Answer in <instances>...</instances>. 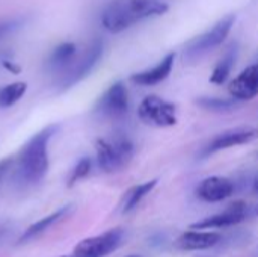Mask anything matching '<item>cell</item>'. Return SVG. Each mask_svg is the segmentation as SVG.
<instances>
[{
  "mask_svg": "<svg viewBox=\"0 0 258 257\" xmlns=\"http://www.w3.org/2000/svg\"><path fill=\"white\" fill-rule=\"evenodd\" d=\"M59 124H48L35 133L17 155V179L24 185L39 183L48 171V144L59 132Z\"/></svg>",
  "mask_w": 258,
  "mask_h": 257,
  "instance_id": "obj_1",
  "label": "cell"
},
{
  "mask_svg": "<svg viewBox=\"0 0 258 257\" xmlns=\"http://www.w3.org/2000/svg\"><path fill=\"white\" fill-rule=\"evenodd\" d=\"M168 9L169 5L162 0H112L101 12V24L110 33H119Z\"/></svg>",
  "mask_w": 258,
  "mask_h": 257,
  "instance_id": "obj_2",
  "label": "cell"
},
{
  "mask_svg": "<svg viewBox=\"0 0 258 257\" xmlns=\"http://www.w3.org/2000/svg\"><path fill=\"white\" fill-rule=\"evenodd\" d=\"M104 53V41L101 38H95L85 48L82 55H77L76 59L70 64V67L62 71L56 79V86L59 92H63L73 88L76 83L86 79L92 70L98 65L100 59Z\"/></svg>",
  "mask_w": 258,
  "mask_h": 257,
  "instance_id": "obj_3",
  "label": "cell"
},
{
  "mask_svg": "<svg viewBox=\"0 0 258 257\" xmlns=\"http://www.w3.org/2000/svg\"><path fill=\"white\" fill-rule=\"evenodd\" d=\"M97 164L101 171L112 174L124 170L133 159L135 145L127 136H116L113 139H98L95 142Z\"/></svg>",
  "mask_w": 258,
  "mask_h": 257,
  "instance_id": "obj_4",
  "label": "cell"
},
{
  "mask_svg": "<svg viewBox=\"0 0 258 257\" xmlns=\"http://www.w3.org/2000/svg\"><path fill=\"white\" fill-rule=\"evenodd\" d=\"M236 23V15L234 14H228L225 17H222L219 21H216L212 29L206 30L204 33L195 36L194 39H190L186 47H184V58L187 61H197L201 59L204 55H207L209 52H212L213 48L219 47L225 38L230 35L233 26Z\"/></svg>",
  "mask_w": 258,
  "mask_h": 257,
  "instance_id": "obj_5",
  "label": "cell"
},
{
  "mask_svg": "<svg viewBox=\"0 0 258 257\" xmlns=\"http://www.w3.org/2000/svg\"><path fill=\"white\" fill-rule=\"evenodd\" d=\"M138 117L150 126L171 127L177 124V106L162 97L147 95L138 108Z\"/></svg>",
  "mask_w": 258,
  "mask_h": 257,
  "instance_id": "obj_6",
  "label": "cell"
},
{
  "mask_svg": "<svg viewBox=\"0 0 258 257\" xmlns=\"http://www.w3.org/2000/svg\"><path fill=\"white\" fill-rule=\"evenodd\" d=\"M128 106L130 100L127 86L124 85V82H115L97 100L94 112L101 118L118 120L128 112Z\"/></svg>",
  "mask_w": 258,
  "mask_h": 257,
  "instance_id": "obj_7",
  "label": "cell"
},
{
  "mask_svg": "<svg viewBox=\"0 0 258 257\" xmlns=\"http://www.w3.org/2000/svg\"><path fill=\"white\" fill-rule=\"evenodd\" d=\"M124 232L121 229H113L109 232H104L97 236L86 238L80 241L74 250V257H106L107 254L113 253L122 242Z\"/></svg>",
  "mask_w": 258,
  "mask_h": 257,
  "instance_id": "obj_8",
  "label": "cell"
},
{
  "mask_svg": "<svg viewBox=\"0 0 258 257\" xmlns=\"http://www.w3.org/2000/svg\"><path fill=\"white\" fill-rule=\"evenodd\" d=\"M257 136L258 130L252 129V127H236V129L225 130V132L216 135L209 142V145L204 150V155L209 156V155H213V153H218V151H222V150H227V148L249 144Z\"/></svg>",
  "mask_w": 258,
  "mask_h": 257,
  "instance_id": "obj_9",
  "label": "cell"
},
{
  "mask_svg": "<svg viewBox=\"0 0 258 257\" xmlns=\"http://www.w3.org/2000/svg\"><path fill=\"white\" fill-rule=\"evenodd\" d=\"M246 215H248L246 203L245 201H234L224 212L194 223L190 226V229H194V230H207V229L230 227V226H236V224H240L242 221H245Z\"/></svg>",
  "mask_w": 258,
  "mask_h": 257,
  "instance_id": "obj_10",
  "label": "cell"
},
{
  "mask_svg": "<svg viewBox=\"0 0 258 257\" xmlns=\"http://www.w3.org/2000/svg\"><path fill=\"white\" fill-rule=\"evenodd\" d=\"M197 197L207 203H219L230 198L234 194L233 180L221 176H212L204 179L197 186Z\"/></svg>",
  "mask_w": 258,
  "mask_h": 257,
  "instance_id": "obj_11",
  "label": "cell"
},
{
  "mask_svg": "<svg viewBox=\"0 0 258 257\" xmlns=\"http://www.w3.org/2000/svg\"><path fill=\"white\" fill-rule=\"evenodd\" d=\"M233 98L239 101H249L258 97V64L245 68L228 86Z\"/></svg>",
  "mask_w": 258,
  "mask_h": 257,
  "instance_id": "obj_12",
  "label": "cell"
},
{
  "mask_svg": "<svg viewBox=\"0 0 258 257\" xmlns=\"http://www.w3.org/2000/svg\"><path fill=\"white\" fill-rule=\"evenodd\" d=\"M174 61H175V53L171 52L162 61H159L154 67L132 74L130 80L133 83L139 85V86H153V85H157V83L163 82L171 74L172 67H174Z\"/></svg>",
  "mask_w": 258,
  "mask_h": 257,
  "instance_id": "obj_13",
  "label": "cell"
},
{
  "mask_svg": "<svg viewBox=\"0 0 258 257\" xmlns=\"http://www.w3.org/2000/svg\"><path fill=\"white\" fill-rule=\"evenodd\" d=\"M73 211H74V206H73V204H67V206H63V208H60V209L51 212L50 215L41 218L39 221L30 224V226L26 229V232L21 235V238L18 239V244L21 245V244H27V242L36 239L38 236H41L42 233H45L48 229H51L53 226H56L57 223H60L62 220H65L70 214H73Z\"/></svg>",
  "mask_w": 258,
  "mask_h": 257,
  "instance_id": "obj_14",
  "label": "cell"
},
{
  "mask_svg": "<svg viewBox=\"0 0 258 257\" xmlns=\"http://www.w3.org/2000/svg\"><path fill=\"white\" fill-rule=\"evenodd\" d=\"M221 235L213 232H201V230H190L183 233L177 242L175 247L184 251H198V250H209L219 244Z\"/></svg>",
  "mask_w": 258,
  "mask_h": 257,
  "instance_id": "obj_15",
  "label": "cell"
},
{
  "mask_svg": "<svg viewBox=\"0 0 258 257\" xmlns=\"http://www.w3.org/2000/svg\"><path fill=\"white\" fill-rule=\"evenodd\" d=\"M76 56H77L76 44L74 42H62L50 53L45 65L51 73L59 76L62 71H65L70 67V64L76 59Z\"/></svg>",
  "mask_w": 258,
  "mask_h": 257,
  "instance_id": "obj_16",
  "label": "cell"
},
{
  "mask_svg": "<svg viewBox=\"0 0 258 257\" xmlns=\"http://www.w3.org/2000/svg\"><path fill=\"white\" fill-rule=\"evenodd\" d=\"M237 55H239V47L237 44H231L227 52L224 53V56L218 61V64L215 65L212 74H210V83L213 85H224L230 74H231V70L237 61Z\"/></svg>",
  "mask_w": 258,
  "mask_h": 257,
  "instance_id": "obj_17",
  "label": "cell"
},
{
  "mask_svg": "<svg viewBox=\"0 0 258 257\" xmlns=\"http://www.w3.org/2000/svg\"><path fill=\"white\" fill-rule=\"evenodd\" d=\"M156 185H157V180L154 179V180H150V182H145L142 185L130 188L122 198V212L124 214L132 212L142 201V198L147 197L156 188Z\"/></svg>",
  "mask_w": 258,
  "mask_h": 257,
  "instance_id": "obj_18",
  "label": "cell"
},
{
  "mask_svg": "<svg viewBox=\"0 0 258 257\" xmlns=\"http://www.w3.org/2000/svg\"><path fill=\"white\" fill-rule=\"evenodd\" d=\"M239 100L236 98H221V97H200L197 105L204 111L212 112H231L239 108Z\"/></svg>",
  "mask_w": 258,
  "mask_h": 257,
  "instance_id": "obj_19",
  "label": "cell"
},
{
  "mask_svg": "<svg viewBox=\"0 0 258 257\" xmlns=\"http://www.w3.org/2000/svg\"><path fill=\"white\" fill-rule=\"evenodd\" d=\"M27 83L26 82H14L0 88V108L6 109L14 106L26 92Z\"/></svg>",
  "mask_w": 258,
  "mask_h": 257,
  "instance_id": "obj_20",
  "label": "cell"
},
{
  "mask_svg": "<svg viewBox=\"0 0 258 257\" xmlns=\"http://www.w3.org/2000/svg\"><path fill=\"white\" fill-rule=\"evenodd\" d=\"M91 168H92V161L89 158H82L77 161V164L74 165V168L71 170L70 173V177L67 180V186L71 188L74 186L77 182L83 180L85 177H88V174L91 173Z\"/></svg>",
  "mask_w": 258,
  "mask_h": 257,
  "instance_id": "obj_21",
  "label": "cell"
},
{
  "mask_svg": "<svg viewBox=\"0 0 258 257\" xmlns=\"http://www.w3.org/2000/svg\"><path fill=\"white\" fill-rule=\"evenodd\" d=\"M20 26V20H5L0 21V39L8 35L9 32H12L14 29H17Z\"/></svg>",
  "mask_w": 258,
  "mask_h": 257,
  "instance_id": "obj_22",
  "label": "cell"
},
{
  "mask_svg": "<svg viewBox=\"0 0 258 257\" xmlns=\"http://www.w3.org/2000/svg\"><path fill=\"white\" fill-rule=\"evenodd\" d=\"M12 164H14V159L12 158H5V159L0 161V182L3 179V176L9 171V168L12 167Z\"/></svg>",
  "mask_w": 258,
  "mask_h": 257,
  "instance_id": "obj_23",
  "label": "cell"
},
{
  "mask_svg": "<svg viewBox=\"0 0 258 257\" xmlns=\"http://www.w3.org/2000/svg\"><path fill=\"white\" fill-rule=\"evenodd\" d=\"M2 64H3V67H5L6 70H9V71H11V73H14V74L20 73V67H18V65H14V62H9V61H3Z\"/></svg>",
  "mask_w": 258,
  "mask_h": 257,
  "instance_id": "obj_24",
  "label": "cell"
},
{
  "mask_svg": "<svg viewBox=\"0 0 258 257\" xmlns=\"http://www.w3.org/2000/svg\"><path fill=\"white\" fill-rule=\"evenodd\" d=\"M8 230H9V223H6V221H0V241L5 238V235L8 233Z\"/></svg>",
  "mask_w": 258,
  "mask_h": 257,
  "instance_id": "obj_25",
  "label": "cell"
},
{
  "mask_svg": "<svg viewBox=\"0 0 258 257\" xmlns=\"http://www.w3.org/2000/svg\"><path fill=\"white\" fill-rule=\"evenodd\" d=\"M254 189H255V192L258 194V177H257V180H255V183H254Z\"/></svg>",
  "mask_w": 258,
  "mask_h": 257,
  "instance_id": "obj_26",
  "label": "cell"
},
{
  "mask_svg": "<svg viewBox=\"0 0 258 257\" xmlns=\"http://www.w3.org/2000/svg\"><path fill=\"white\" fill-rule=\"evenodd\" d=\"M62 257H74L73 254H68V256H62Z\"/></svg>",
  "mask_w": 258,
  "mask_h": 257,
  "instance_id": "obj_27",
  "label": "cell"
},
{
  "mask_svg": "<svg viewBox=\"0 0 258 257\" xmlns=\"http://www.w3.org/2000/svg\"><path fill=\"white\" fill-rule=\"evenodd\" d=\"M255 214H257V215H258V206H257V209H255Z\"/></svg>",
  "mask_w": 258,
  "mask_h": 257,
  "instance_id": "obj_28",
  "label": "cell"
},
{
  "mask_svg": "<svg viewBox=\"0 0 258 257\" xmlns=\"http://www.w3.org/2000/svg\"><path fill=\"white\" fill-rule=\"evenodd\" d=\"M128 257H138V256H128Z\"/></svg>",
  "mask_w": 258,
  "mask_h": 257,
  "instance_id": "obj_29",
  "label": "cell"
}]
</instances>
